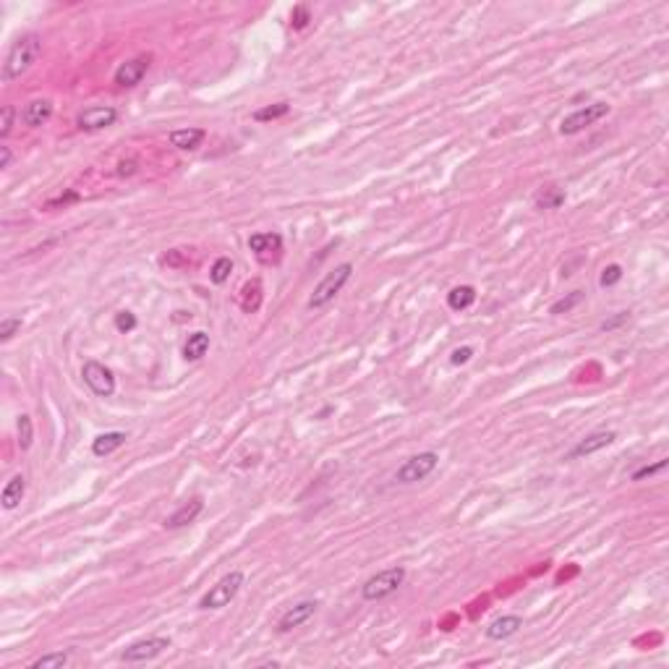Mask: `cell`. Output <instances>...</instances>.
Here are the masks:
<instances>
[{
	"mask_svg": "<svg viewBox=\"0 0 669 669\" xmlns=\"http://www.w3.org/2000/svg\"><path fill=\"white\" fill-rule=\"evenodd\" d=\"M39 50H42V42H39L37 34H21L13 45H11L8 56H6V63H3V82H13V79H21L27 74L32 65L37 63Z\"/></svg>",
	"mask_w": 669,
	"mask_h": 669,
	"instance_id": "1",
	"label": "cell"
},
{
	"mask_svg": "<svg viewBox=\"0 0 669 669\" xmlns=\"http://www.w3.org/2000/svg\"><path fill=\"white\" fill-rule=\"evenodd\" d=\"M350 275H353V265H350V262H343V265H338L332 272H327V275L321 277V283L314 288L312 298H309V309H314V312H317V309H324V306L343 291V285L348 283Z\"/></svg>",
	"mask_w": 669,
	"mask_h": 669,
	"instance_id": "2",
	"label": "cell"
},
{
	"mask_svg": "<svg viewBox=\"0 0 669 669\" xmlns=\"http://www.w3.org/2000/svg\"><path fill=\"white\" fill-rule=\"evenodd\" d=\"M241 586H243V573L241 570H230L228 575H222L215 586L202 596L199 609H222L228 606L236 596H238Z\"/></svg>",
	"mask_w": 669,
	"mask_h": 669,
	"instance_id": "3",
	"label": "cell"
},
{
	"mask_svg": "<svg viewBox=\"0 0 669 669\" xmlns=\"http://www.w3.org/2000/svg\"><path fill=\"white\" fill-rule=\"evenodd\" d=\"M403 583H405V570L395 565V568H387L382 570V573L369 578L367 583L361 586V596H364L367 601H382L387 596H393Z\"/></svg>",
	"mask_w": 669,
	"mask_h": 669,
	"instance_id": "4",
	"label": "cell"
},
{
	"mask_svg": "<svg viewBox=\"0 0 669 669\" xmlns=\"http://www.w3.org/2000/svg\"><path fill=\"white\" fill-rule=\"evenodd\" d=\"M440 466V455L437 452H419L403 463V466L395 471V481L397 484H416L423 481L426 476L434 473V468Z\"/></svg>",
	"mask_w": 669,
	"mask_h": 669,
	"instance_id": "5",
	"label": "cell"
},
{
	"mask_svg": "<svg viewBox=\"0 0 669 669\" xmlns=\"http://www.w3.org/2000/svg\"><path fill=\"white\" fill-rule=\"evenodd\" d=\"M609 113V105L606 102H591L586 108H578L575 113H570L568 118H562L559 123V134L562 136H573V134H580L583 129L594 126L596 120H601Z\"/></svg>",
	"mask_w": 669,
	"mask_h": 669,
	"instance_id": "6",
	"label": "cell"
},
{
	"mask_svg": "<svg viewBox=\"0 0 669 669\" xmlns=\"http://www.w3.org/2000/svg\"><path fill=\"white\" fill-rule=\"evenodd\" d=\"M82 376L97 397H110V395L115 393V376H113L110 369L105 367V364H100V361H87L82 369Z\"/></svg>",
	"mask_w": 669,
	"mask_h": 669,
	"instance_id": "7",
	"label": "cell"
},
{
	"mask_svg": "<svg viewBox=\"0 0 669 669\" xmlns=\"http://www.w3.org/2000/svg\"><path fill=\"white\" fill-rule=\"evenodd\" d=\"M170 649V641L167 638H160V635H152V638H144V641L131 643L129 649L120 654V659L126 664H141V661H152L157 659L163 651Z\"/></svg>",
	"mask_w": 669,
	"mask_h": 669,
	"instance_id": "8",
	"label": "cell"
},
{
	"mask_svg": "<svg viewBox=\"0 0 669 669\" xmlns=\"http://www.w3.org/2000/svg\"><path fill=\"white\" fill-rule=\"evenodd\" d=\"M317 609H319V604L317 601H312V599H306V601H298V604H293L288 612L277 620V630L280 632H291L295 630V627H301L303 623H309L314 614H317Z\"/></svg>",
	"mask_w": 669,
	"mask_h": 669,
	"instance_id": "9",
	"label": "cell"
},
{
	"mask_svg": "<svg viewBox=\"0 0 669 669\" xmlns=\"http://www.w3.org/2000/svg\"><path fill=\"white\" fill-rule=\"evenodd\" d=\"M118 120V110L108 108V105H97V108H87L79 115V129L82 131H102L113 126Z\"/></svg>",
	"mask_w": 669,
	"mask_h": 669,
	"instance_id": "10",
	"label": "cell"
},
{
	"mask_svg": "<svg viewBox=\"0 0 669 669\" xmlns=\"http://www.w3.org/2000/svg\"><path fill=\"white\" fill-rule=\"evenodd\" d=\"M149 60H152L149 56H139V58L126 60V63H120L118 71H115V84H118V87H136V84L147 76Z\"/></svg>",
	"mask_w": 669,
	"mask_h": 669,
	"instance_id": "11",
	"label": "cell"
},
{
	"mask_svg": "<svg viewBox=\"0 0 669 669\" xmlns=\"http://www.w3.org/2000/svg\"><path fill=\"white\" fill-rule=\"evenodd\" d=\"M614 442V431H594L588 434L586 440H580L575 447L570 450V458H586V455H594L599 450L609 447Z\"/></svg>",
	"mask_w": 669,
	"mask_h": 669,
	"instance_id": "12",
	"label": "cell"
},
{
	"mask_svg": "<svg viewBox=\"0 0 669 669\" xmlns=\"http://www.w3.org/2000/svg\"><path fill=\"white\" fill-rule=\"evenodd\" d=\"M50 115H53V102L50 100H32L27 102L24 110H21V120H24V126H29V129L45 126L47 120H50Z\"/></svg>",
	"mask_w": 669,
	"mask_h": 669,
	"instance_id": "13",
	"label": "cell"
},
{
	"mask_svg": "<svg viewBox=\"0 0 669 669\" xmlns=\"http://www.w3.org/2000/svg\"><path fill=\"white\" fill-rule=\"evenodd\" d=\"M521 627H523V620L518 614H504V617H497L495 623L486 627V638H489V641H504V638L515 635Z\"/></svg>",
	"mask_w": 669,
	"mask_h": 669,
	"instance_id": "14",
	"label": "cell"
},
{
	"mask_svg": "<svg viewBox=\"0 0 669 669\" xmlns=\"http://www.w3.org/2000/svg\"><path fill=\"white\" fill-rule=\"evenodd\" d=\"M248 248H251L257 257L267 259L269 254H277V251L283 248V238H280L277 233H254V236L248 238Z\"/></svg>",
	"mask_w": 669,
	"mask_h": 669,
	"instance_id": "15",
	"label": "cell"
},
{
	"mask_svg": "<svg viewBox=\"0 0 669 669\" xmlns=\"http://www.w3.org/2000/svg\"><path fill=\"white\" fill-rule=\"evenodd\" d=\"M202 510H204L202 499H191V502L181 504V507H178V510H175V513L165 521V528H184V525L196 521V518L202 515Z\"/></svg>",
	"mask_w": 669,
	"mask_h": 669,
	"instance_id": "16",
	"label": "cell"
},
{
	"mask_svg": "<svg viewBox=\"0 0 669 669\" xmlns=\"http://www.w3.org/2000/svg\"><path fill=\"white\" fill-rule=\"evenodd\" d=\"M24 492H27V478L21 476V473L11 476V481L3 486V495H0L3 507H6V510H16L19 502L24 499Z\"/></svg>",
	"mask_w": 669,
	"mask_h": 669,
	"instance_id": "17",
	"label": "cell"
},
{
	"mask_svg": "<svg viewBox=\"0 0 669 669\" xmlns=\"http://www.w3.org/2000/svg\"><path fill=\"white\" fill-rule=\"evenodd\" d=\"M207 131L204 129H178L170 134V147L175 149H184V152H191L204 141Z\"/></svg>",
	"mask_w": 669,
	"mask_h": 669,
	"instance_id": "18",
	"label": "cell"
},
{
	"mask_svg": "<svg viewBox=\"0 0 669 669\" xmlns=\"http://www.w3.org/2000/svg\"><path fill=\"white\" fill-rule=\"evenodd\" d=\"M126 440H129V437H126L123 431H105V434H100V437L92 442V452L97 458H105V455L115 452L118 447H123Z\"/></svg>",
	"mask_w": 669,
	"mask_h": 669,
	"instance_id": "19",
	"label": "cell"
},
{
	"mask_svg": "<svg viewBox=\"0 0 669 669\" xmlns=\"http://www.w3.org/2000/svg\"><path fill=\"white\" fill-rule=\"evenodd\" d=\"M207 350H210V335H207V332H193V335H189V340H186L184 358L186 361H199Z\"/></svg>",
	"mask_w": 669,
	"mask_h": 669,
	"instance_id": "20",
	"label": "cell"
},
{
	"mask_svg": "<svg viewBox=\"0 0 669 669\" xmlns=\"http://www.w3.org/2000/svg\"><path fill=\"white\" fill-rule=\"evenodd\" d=\"M473 301H476V291L471 285H458V288H452L447 293V306L452 312H463Z\"/></svg>",
	"mask_w": 669,
	"mask_h": 669,
	"instance_id": "21",
	"label": "cell"
},
{
	"mask_svg": "<svg viewBox=\"0 0 669 669\" xmlns=\"http://www.w3.org/2000/svg\"><path fill=\"white\" fill-rule=\"evenodd\" d=\"M562 204H565V191L557 189V186H547V189H541L536 193V207L539 210H557Z\"/></svg>",
	"mask_w": 669,
	"mask_h": 669,
	"instance_id": "22",
	"label": "cell"
},
{
	"mask_svg": "<svg viewBox=\"0 0 669 669\" xmlns=\"http://www.w3.org/2000/svg\"><path fill=\"white\" fill-rule=\"evenodd\" d=\"M578 303H583V293H580V291H573V293H568L565 298H559V301L552 303L549 314H570Z\"/></svg>",
	"mask_w": 669,
	"mask_h": 669,
	"instance_id": "23",
	"label": "cell"
},
{
	"mask_svg": "<svg viewBox=\"0 0 669 669\" xmlns=\"http://www.w3.org/2000/svg\"><path fill=\"white\" fill-rule=\"evenodd\" d=\"M288 113H291V105H288V102H277V105H267V108H262V110L254 113V120L265 123V120L283 118V115H288Z\"/></svg>",
	"mask_w": 669,
	"mask_h": 669,
	"instance_id": "24",
	"label": "cell"
},
{
	"mask_svg": "<svg viewBox=\"0 0 669 669\" xmlns=\"http://www.w3.org/2000/svg\"><path fill=\"white\" fill-rule=\"evenodd\" d=\"M230 272H233V259L230 257H220L215 265H212V272H210V280L215 285H222L225 280L230 277Z\"/></svg>",
	"mask_w": 669,
	"mask_h": 669,
	"instance_id": "25",
	"label": "cell"
},
{
	"mask_svg": "<svg viewBox=\"0 0 669 669\" xmlns=\"http://www.w3.org/2000/svg\"><path fill=\"white\" fill-rule=\"evenodd\" d=\"M65 664H68V654L56 651V654H45V656H39V659L32 664V669H58V667H65Z\"/></svg>",
	"mask_w": 669,
	"mask_h": 669,
	"instance_id": "26",
	"label": "cell"
},
{
	"mask_svg": "<svg viewBox=\"0 0 669 669\" xmlns=\"http://www.w3.org/2000/svg\"><path fill=\"white\" fill-rule=\"evenodd\" d=\"M34 442V426H32V419L29 416H19V447L29 450Z\"/></svg>",
	"mask_w": 669,
	"mask_h": 669,
	"instance_id": "27",
	"label": "cell"
},
{
	"mask_svg": "<svg viewBox=\"0 0 669 669\" xmlns=\"http://www.w3.org/2000/svg\"><path fill=\"white\" fill-rule=\"evenodd\" d=\"M21 330V317H6L0 321V343H8Z\"/></svg>",
	"mask_w": 669,
	"mask_h": 669,
	"instance_id": "28",
	"label": "cell"
},
{
	"mask_svg": "<svg viewBox=\"0 0 669 669\" xmlns=\"http://www.w3.org/2000/svg\"><path fill=\"white\" fill-rule=\"evenodd\" d=\"M623 280V267L620 265H609L601 269V277H599V283H601V288H612V285H617Z\"/></svg>",
	"mask_w": 669,
	"mask_h": 669,
	"instance_id": "29",
	"label": "cell"
},
{
	"mask_svg": "<svg viewBox=\"0 0 669 669\" xmlns=\"http://www.w3.org/2000/svg\"><path fill=\"white\" fill-rule=\"evenodd\" d=\"M667 468V460H656L654 466H641L635 473H632V481H643V478H651V476H656L659 471H664Z\"/></svg>",
	"mask_w": 669,
	"mask_h": 669,
	"instance_id": "30",
	"label": "cell"
},
{
	"mask_svg": "<svg viewBox=\"0 0 669 669\" xmlns=\"http://www.w3.org/2000/svg\"><path fill=\"white\" fill-rule=\"evenodd\" d=\"M115 327H118V332H131L134 327H136V317H134L131 312L115 314Z\"/></svg>",
	"mask_w": 669,
	"mask_h": 669,
	"instance_id": "31",
	"label": "cell"
},
{
	"mask_svg": "<svg viewBox=\"0 0 669 669\" xmlns=\"http://www.w3.org/2000/svg\"><path fill=\"white\" fill-rule=\"evenodd\" d=\"M13 129V108L3 105V120H0V139H6Z\"/></svg>",
	"mask_w": 669,
	"mask_h": 669,
	"instance_id": "32",
	"label": "cell"
},
{
	"mask_svg": "<svg viewBox=\"0 0 669 669\" xmlns=\"http://www.w3.org/2000/svg\"><path fill=\"white\" fill-rule=\"evenodd\" d=\"M471 356H473V348H468V345H463V348H455V350H452V356H450V361H452L455 367H460V364H468V361H471Z\"/></svg>",
	"mask_w": 669,
	"mask_h": 669,
	"instance_id": "33",
	"label": "cell"
},
{
	"mask_svg": "<svg viewBox=\"0 0 669 669\" xmlns=\"http://www.w3.org/2000/svg\"><path fill=\"white\" fill-rule=\"evenodd\" d=\"M625 321H627V312H620V314H614L612 319L601 321V330H604V332H612V330H617L620 324H625Z\"/></svg>",
	"mask_w": 669,
	"mask_h": 669,
	"instance_id": "34",
	"label": "cell"
},
{
	"mask_svg": "<svg viewBox=\"0 0 669 669\" xmlns=\"http://www.w3.org/2000/svg\"><path fill=\"white\" fill-rule=\"evenodd\" d=\"M291 19H293L291 24H293L295 29H303L306 24H309V11L303 8V6H298V8L293 11V16H291Z\"/></svg>",
	"mask_w": 669,
	"mask_h": 669,
	"instance_id": "35",
	"label": "cell"
},
{
	"mask_svg": "<svg viewBox=\"0 0 669 669\" xmlns=\"http://www.w3.org/2000/svg\"><path fill=\"white\" fill-rule=\"evenodd\" d=\"M79 196L76 193H65V196H58V199H53V202H47V210H53V207H60V204H68V202H76Z\"/></svg>",
	"mask_w": 669,
	"mask_h": 669,
	"instance_id": "36",
	"label": "cell"
},
{
	"mask_svg": "<svg viewBox=\"0 0 669 669\" xmlns=\"http://www.w3.org/2000/svg\"><path fill=\"white\" fill-rule=\"evenodd\" d=\"M11 160H13V155H11V147H0V170H6V167L11 165Z\"/></svg>",
	"mask_w": 669,
	"mask_h": 669,
	"instance_id": "37",
	"label": "cell"
},
{
	"mask_svg": "<svg viewBox=\"0 0 669 669\" xmlns=\"http://www.w3.org/2000/svg\"><path fill=\"white\" fill-rule=\"evenodd\" d=\"M136 173V163L129 160V163H120L118 165V175H134Z\"/></svg>",
	"mask_w": 669,
	"mask_h": 669,
	"instance_id": "38",
	"label": "cell"
}]
</instances>
